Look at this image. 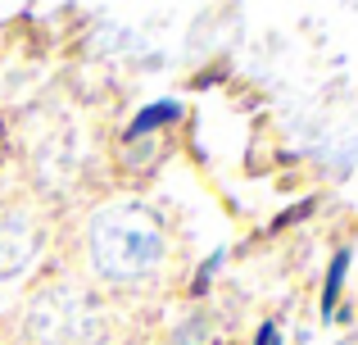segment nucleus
Masks as SVG:
<instances>
[{
	"label": "nucleus",
	"instance_id": "nucleus-1",
	"mask_svg": "<svg viewBox=\"0 0 358 345\" xmlns=\"http://www.w3.org/2000/svg\"><path fill=\"white\" fill-rule=\"evenodd\" d=\"M164 250H168V237H164L159 213L145 209V204H136V200L105 204L87 227L91 268L114 286L145 282V277L164 264Z\"/></svg>",
	"mask_w": 358,
	"mask_h": 345
},
{
	"label": "nucleus",
	"instance_id": "nucleus-2",
	"mask_svg": "<svg viewBox=\"0 0 358 345\" xmlns=\"http://www.w3.org/2000/svg\"><path fill=\"white\" fill-rule=\"evenodd\" d=\"M27 345H105L109 318L105 304L82 286H45L32 295L23 314Z\"/></svg>",
	"mask_w": 358,
	"mask_h": 345
},
{
	"label": "nucleus",
	"instance_id": "nucleus-3",
	"mask_svg": "<svg viewBox=\"0 0 358 345\" xmlns=\"http://www.w3.org/2000/svg\"><path fill=\"white\" fill-rule=\"evenodd\" d=\"M45 246V232L36 213L27 209H0V282H14L36 264Z\"/></svg>",
	"mask_w": 358,
	"mask_h": 345
},
{
	"label": "nucleus",
	"instance_id": "nucleus-4",
	"mask_svg": "<svg viewBox=\"0 0 358 345\" xmlns=\"http://www.w3.org/2000/svg\"><path fill=\"white\" fill-rule=\"evenodd\" d=\"M177 114H182V109H177L173 100H168V105H150L141 118H131V127H127V132H131V136H145L150 127H159V123H173Z\"/></svg>",
	"mask_w": 358,
	"mask_h": 345
},
{
	"label": "nucleus",
	"instance_id": "nucleus-5",
	"mask_svg": "<svg viewBox=\"0 0 358 345\" xmlns=\"http://www.w3.org/2000/svg\"><path fill=\"white\" fill-rule=\"evenodd\" d=\"M341 277H345V255H336V264H331V277H327V300H322V309H331V304H336V291H341Z\"/></svg>",
	"mask_w": 358,
	"mask_h": 345
},
{
	"label": "nucleus",
	"instance_id": "nucleus-6",
	"mask_svg": "<svg viewBox=\"0 0 358 345\" xmlns=\"http://www.w3.org/2000/svg\"><path fill=\"white\" fill-rule=\"evenodd\" d=\"M268 345H277V332H272V341H268Z\"/></svg>",
	"mask_w": 358,
	"mask_h": 345
}]
</instances>
